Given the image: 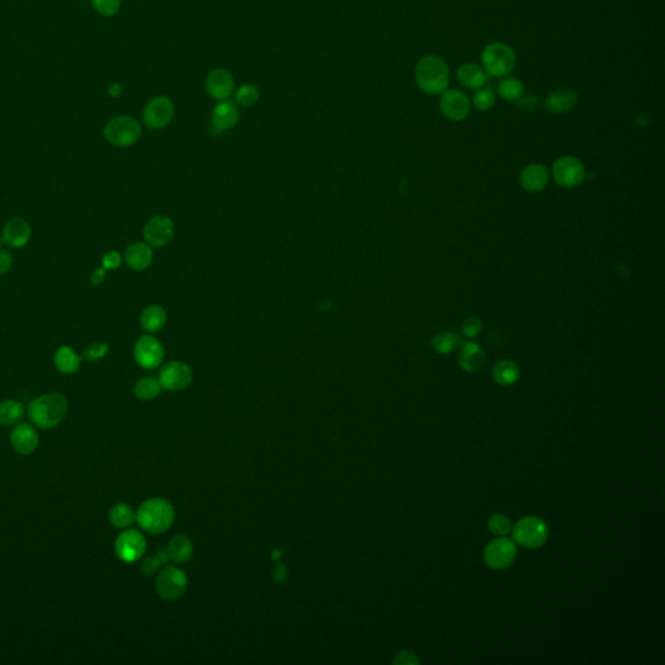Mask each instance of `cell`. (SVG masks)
I'll list each match as a JSON object with an SVG mask.
<instances>
[{"label": "cell", "instance_id": "obj_1", "mask_svg": "<svg viewBox=\"0 0 665 665\" xmlns=\"http://www.w3.org/2000/svg\"><path fill=\"white\" fill-rule=\"evenodd\" d=\"M68 399L60 393L39 395L28 407L31 423L42 431L56 428L68 413Z\"/></svg>", "mask_w": 665, "mask_h": 665}, {"label": "cell", "instance_id": "obj_2", "mask_svg": "<svg viewBox=\"0 0 665 665\" xmlns=\"http://www.w3.org/2000/svg\"><path fill=\"white\" fill-rule=\"evenodd\" d=\"M415 80L418 89L426 95L437 97L443 94L450 83V69L446 61L436 55L420 59L415 68Z\"/></svg>", "mask_w": 665, "mask_h": 665}, {"label": "cell", "instance_id": "obj_3", "mask_svg": "<svg viewBox=\"0 0 665 665\" xmlns=\"http://www.w3.org/2000/svg\"><path fill=\"white\" fill-rule=\"evenodd\" d=\"M174 508L166 499L150 498L144 500L136 512V521L150 534H161L173 525Z\"/></svg>", "mask_w": 665, "mask_h": 665}, {"label": "cell", "instance_id": "obj_4", "mask_svg": "<svg viewBox=\"0 0 665 665\" xmlns=\"http://www.w3.org/2000/svg\"><path fill=\"white\" fill-rule=\"evenodd\" d=\"M481 61L487 76L507 77L516 67V53L509 45L494 42L482 50Z\"/></svg>", "mask_w": 665, "mask_h": 665}, {"label": "cell", "instance_id": "obj_5", "mask_svg": "<svg viewBox=\"0 0 665 665\" xmlns=\"http://www.w3.org/2000/svg\"><path fill=\"white\" fill-rule=\"evenodd\" d=\"M104 138L116 147H130L142 136V128L134 117L120 114L107 122L103 130Z\"/></svg>", "mask_w": 665, "mask_h": 665}, {"label": "cell", "instance_id": "obj_6", "mask_svg": "<svg viewBox=\"0 0 665 665\" xmlns=\"http://www.w3.org/2000/svg\"><path fill=\"white\" fill-rule=\"evenodd\" d=\"M547 538V524L537 516H526L514 525V542L525 548H538L546 544Z\"/></svg>", "mask_w": 665, "mask_h": 665}, {"label": "cell", "instance_id": "obj_7", "mask_svg": "<svg viewBox=\"0 0 665 665\" xmlns=\"http://www.w3.org/2000/svg\"><path fill=\"white\" fill-rule=\"evenodd\" d=\"M142 117L144 125L148 129L160 130L166 128L173 120V102L163 95L150 99L144 106Z\"/></svg>", "mask_w": 665, "mask_h": 665}, {"label": "cell", "instance_id": "obj_8", "mask_svg": "<svg viewBox=\"0 0 665 665\" xmlns=\"http://www.w3.org/2000/svg\"><path fill=\"white\" fill-rule=\"evenodd\" d=\"M155 586L158 594L163 599L177 600L188 589V577L178 568H164L156 577Z\"/></svg>", "mask_w": 665, "mask_h": 665}, {"label": "cell", "instance_id": "obj_9", "mask_svg": "<svg viewBox=\"0 0 665 665\" xmlns=\"http://www.w3.org/2000/svg\"><path fill=\"white\" fill-rule=\"evenodd\" d=\"M147 548L146 538L136 529L124 530L116 538L114 551L119 559L124 563H134L141 559Z\"/></svg>", "mask_w": 665, "mask_h": 665}, {"label": "cell", "instance_id": "obj_10", "mask_svg": "<svg viewBox=\"0 0 665 665\" xmlns=\"http://www.w3.org/2000/svg\"><path fill=\"white\" fill-rule=\"evenodd\" d=\"M552 175L558 185L572 189L585 181L586 169L580 160L572 156H564L553 163Z\"/></svg>", "mask_w": 665, "mask_h": 665}, {"label": "cell", "instance_id": "obj_11", "mask_svg": "<svg viewBox=\"0 0 665 665\" xmlns=\"http://www.w3.org/2000/svg\"><path fill=\"white\" fill-rule=\"evenodd\" d=\"M517 555V547L512 539L499 537L494 539L485 548V563L492 569H506L512 566Z\"/></svg>", "mask_w": 665, "mask_h": 665}, {"label": "cell", "instance_id": "obj_12", "mask_svg": "<svg viewBox=\"0 0 665 665\" xmlns=\"http://www.w3.org/2000/svg\"><path fill=\"white\" fill-rule=\"evenodd\" d=\"M134 359L141 368L155 369L164 359V347L152 335H142L134 346Z\"/></svg>", "mask_w": 665, "mask_h": 665}, {"label": "cell", "instance_id": "obj_13", "mask_svg": "<svg viewBox=\"0 0 665 665\" xmlns=\"http://www.w3.org/2000/svg\"><path fill=\"white\" fill-rule=\"evenodd\" d=\"M161 387L169 391H182L193 382V371L182 362H172L161 368L159 373Z\"/></svg>", "mask_w": 665, "mask_h": 665}, {"label": "cell", "instance_id": "obj_14", "mask_svg": "<svg viewBox=\"0 0 665 665\" xmlns=\"http://www.w3.org/2000/svg\"><path fill=\"white\" fill-rule=\"evenodd\" d=\"M470 99L460 90H446L440 94L439 108L442 114L451 121H461L470 114Z\"/></svg>", "mask_w": 665, "mask_h": 665}, {"label": "cell", "instance_id": "obj_15", "mask_svg": "<svg viewBox=\"0 0 665 665\" xmlns=\"http://www.w3.org/2000/svg\"><path fill=\"white\" fill-rule=\"evenodd\" d=\"M173 235V221L166 215H156L144 225V241L151 247H164L172 241Z\"/></svg>", "mask_w": 665, "mask_h": 665}, {"label": "cell", "instance_id": "obj_16", "mask_svg": "<svg viewBox=\"0 0 665 665\" xmlns=\"http://www.w3.org/2000/svg\"><path fill=\"white\" fill-rule=\"evenodd\" d=\"M235 81L227 69H213L205 78V90L212 99L221 102L234 94Z\"/></svg>", "mask_w": 665, "mask_h": 665}, {"label": "cell", "instance_id": "obj_17", "mask_svg": "<svg viewBox=\"0 0 665 665\" xmlns=\"http://www.w3.org/2000/svg\"><path fill=\"white\" fill-rule=\"evenodd\" d=\"M239 121V109L232 100H221L213 111L211 117V133L219 136L227 130L234 128Z\"/></svg>", "mask_w": 665, "mask_h": 665}, {"label": "cell", "instance_id": "obj_18", "mask_svg": "<svg viewBox=\"0 0 665 665\" xmlns=\"http://www.w3.org/2000/svg\"><path fill=\"white\" fill-rule=\"evenodd\" d=\"M9 442L17 454H33L39 446L38 431L31 423H18L11 431Z\"/></svg>", "mask_w": 665, "mask_h": 665}, {"label": "cell", "instance_id": "obj_19", "mask_svg": "<svg viewBox=\"0 0 665 665\" xmlns=\"http://www.w3.org/2000/svg\"><path fill=\"white\" fill-rule=\"evenodd\" d=\"M456 359L461 369L469 373L482 371V368L486 365V354L484 350L472 340L461 342Z\"/></svg>", "mask_w": 665, "mask_h": 665}, {"label": "cell", "instance_id": "obj_20", "mask_svg": "<svg viewBox=\"0 0 665 665\" xmlns=\"http://www.w3.org/2000/svg\"><path fill=\"white\" fill-rule=\"evenodd\" d=\"M1 238L11 249H23L31 241V227L26 220L11 219L3 227Z\"/></svg>", "mask_w": 665, "mask_h": 665}, {"label": "cell", "instance_id": "obj_21", "mask_svg": "<svg viewBox=\"0 0 665 665\" xmlns=\"http://www.w3.org/2000/svg\"><path fill=\"white\" fill-rule=\"evenodd\" d=\"M578 103V97L575 91L559 89L552 91L544 100V108L553 114H566L575 109Z\"/></svg>", "mask_w": 665, "mask_h": 665}, {"label": "cell", "instance_id": "obj_22", "mask_svg": "<svg viewBox=\"0 0 665 665\" xmlns=\"http://www.w3.org/2000/svg\"><path fill=\"white\" fill-rule=\"evenodd\" d=\"M550 173L548 169L542 164H530L524 168L520 175V183L522 189L528 193H538L544 190L548 183Z\"/></svg>", "mask_w": 665, "mask_h": 665}, {"label": "cell", "instance_id": "obj_23", "mask_svg": "<svg viewBox=\"0 0 665 665\" xmlns=\"http://www.w3.org/2000/svg\"><path fill=\"white\" fill-rule=\"evenodd\" d=\"M458 81L467 90L477 91L485 87L487 81V75L485 69L475 63H464L458 69Z\"/></svg>", "mask_w": 665, "mask_h": 665}, {"label": "cell", "instance_id": "obj_24", "mask_svg": "<svg viewBox=\"0 0 665 665\" xmlns=\"http://www.w3.org/2000/svg\"><path fill=\"white\" fill-rule=\"evenodd\" d=\"M152 257L151 246L147 243H131L125 251L126 265L136 272L147 269L151 265Z\"/></svg>", "mask_w": 665, "mask_h": 665}, {"label": "cell", "instance_id": "obj_25", "mask_svg": "<svg viewBox=\"0 0 665 665\" xmlns=\"http://www.w3.org/2000/svg\"><path fill=\"white\" fill-rule=\"evenodd\" d=\"M166 552H168L169 559L172 561L177 564H183L191 559L193 552H194V546L188 536L177 534L169 541V544L166 546Z\"/></svg>", "mask_w": 665, "mask_h": 665}, {"label": "cell", "instance_id": "obj_26", "mask_svg": "<svg viewBox=\"0 0 665 665\" xmlns=\"http://www.w3.org/2000/svg\"><path fill=\"white\" fill-rule=\"evenodd\" d=\"M58 371L63 374H73L81 367V357L70 346H60L53 357Z\"/></svg>", "mask_w": 665, "mask_h": 665}, {"label": "cell", "instance_id": "obj_27", "mask_svg": "<svg viewBox=\"0 0 665 665\" xmlns=\"http://www.w3.org/2000/svg\"><path fill=\"white\" fill-rule=\"evenodd\" d=\"M492 377L498 385L508 387L514 385L519 381L520 368L512 360H502L495 364L492 369Z\"/></svg>", "mask_w": 665, "mask_h": 665}, {"label": "cell", "instance_id": "obj_28", "mask_svg": "<svg viewBox=\"0 0 665 665\" xmlns=\"http://www.w3.org/2000/svg\"><path fill=\"white\" fill-rule=\"evenodd\" d=\"M166 324V312L160 306H148L141 315V326L148 332H160Z\"/></svg>", "mask_w": 665, "mask_h": 665}, {"label": "cell", "instance_id": "obj_29", "mask_svg": "<svg viewBox=\"0 0 665 665\" xmlns=\"http://www.w3.org/2000/svg\"><path fill=\"white\" fill-rule=\"evenodd\" d=\"M25 415V409L21 401L16 399H7L0 401V425L1 426H15Z\"/></svg>", "mask_w": 665, "mask_h": 665}, {"label": "cell", "instance_id": "obj_30", "mask_svg": "<svg viewBox=\"0 0 665 665\" xmlns=\"http://www.w3.org/2000/svg\"><path fill=\"white\" fill-rule=\"evenodd\" d=\"M109 522L117 529H126L133 522L136 521V512L133 507L128 503H116L111 507L108 514Z\"/></svg>", "mask_w": 665, "mask_h": 665}, {"label": "cell", "instance_id": "obj_31", "mask_svg": "<svg viewBox=\"0 0 665 665\" xmlns=\"http://www.w3.org/2000/svg\"><path fill=\"white\" fill-rule=\"evenodd\" d=\"M161 389L159 378L144 377L136 381L133 393L139 401H153L159 396Z\"/></svg>", "mask_w": 665, "mask_h": 665}, {"label": "cell", "instance_id": "obj_32", "mask_svg": "<svg viewBox=\"0 0 665 665\" xmlns=\"http://www.w3.org/2000/svg\"><path fill=\"white\" fill-rule=\"evenodd\" d=\"M460 345L459 335L453 332H440L431 340V347L440 355L453 352Z\"/></svg>", "mask_w": 665, "mask_h": 665}, {"label": "cell", "instance_id": "obj_33", "mask_svg": "<svg viewBox=\"0 0 665 665\" xmlns=\"http://www.w3.org/2000/svg\"><path fill=\"white\" fill-rule=\"evenodd\" d=\"M524 91H525V87L521 81L514 77H507L499 83V97L508 102H516L524 94Z\"/></svg>", "mask_w": 665, "mask_h": 665}, {"label": "cell", "instance_id": "obj_34", "mask_svg": "<svg viewBox=\"0 0 665 665\" xmlns=\"http://www.w3.org/2000/svg\"><path fill=\"white\" fill-rule=\"evenodd\" d=\"M235 103L242 107H252L256 104L260 99V90L255 85H243L234 91Z\"/></svg>", "mask_w": 665, "mask_h": 665}, {"label": "cell", "instance_id": "obj_35", "mask_svg": "<svg viewBox=\"0 0 665 665\" xmlns=\"http://www.w3.org/2000/svg\"><path fill=\"white\" fill-rule=\"evenodd\" d=\"M487 526H489V530L492 531V534L499 536V537H504V536L512 531L511 519L503 514H492V517L489 519Z\"/></svg>", "mask_w": 665, "mask_h": 665}, {"label": "cell", "instance_id": "obj_36", "mask_svg": "<svg viewBox=\"0 0 665 665\" xmlns=\"http://www.w3.org/2000/svg\"><path fill=\"white\" fill-rule=\"evenodd\" d=\"M168 560H169L168 552H166V550H161V551L156 552L155 555L146 558V559L142 561L141 569H142V572H144V575H155L163 564L168 563Z\"/></svg>", "mask_w": 665, "mask_h": 665}, {"label": "cell", "instance_id": "obj_37", "mask_svg": "<svg viewBox=\"0 0 665 665\" xmlns=\"http://www.w3.org/2000/svg\"><path fill=\"white\" fill-rule=\"evenodd\" d=\"M495 100H497V97H495L494 91L492 89L482 87V89L476 91V94L473 97V106L476 107L477 109H480V111H487V109H490L494 107Z\"/></svg>", "mask_w": 665, "mask_h": 665}, {"label": "cell", "instance_id": "obj_38", "mask_svg": "<svg viewBox=\"0 0 665 665\" xmlns=\"http://www.w3.org/2000/svg\"><path fill=\"white\" fill-rule=\"evenodd\" d=\"M91 4L99 15L112 17L121 8V0H91Z\"/></svg>", "mask_w": 665, "mask_h": 665}, {"label": "cell", "instance_id": "obj_39", "mask_svg": "<svg viewBox=\"0 0 665 665\" xmlns=\"http://www.w3.org/2000/svg\"><path fill=\"white\" fill-rule=\"evenodd\" d=\"M108 352H109V346L106 342H94L85 348L83 359L87 362H98L103 357H106Z\"/></svg>", "mask_w": 665, "mask_h": 665}, {"label": "cell", "instance_id": "obj_40", "mask_svg": "<svg viewBox=\"0 0 665 665\" xmlns=\"http://www.w3.org/2000/svg\"><path fill=\"white\" fill-rule=\"evenodd\" d=\"M481 330H482V323L476 316L465 318L461 324V332L467 338H476Z\"/></svg>", "mask_w": 665, "mask_h": 665}, {"label": "cell", "instance_id": "obj_41", "mask_svg": "<svg viewBox=\"0 0 665 665\" xmlns=\"http://www.w3.org/2000/svg\"><path fill=\"white\" fill-rule=\"evenodd\" d=\"M122 257L117 251H109L102 257V268L106 271H114L121 266Z\"/></svg>", "mask_w": 665, "mask_h": 665}, {"label": "cell", "instance_id": "obj_42", "mask_svg": "<svg viewBox=\"0 0 665 665\" xmlns=\"http://www.w3.org/2000/svg\"><path fill=\"white\" fill-rule=\"evenodd\" d=\"M517 102V106L522 111H526V112H531L534 111L538 106H539V99L536 97V95H525L522 94L520 98L516 100Z\"/></svg>", "mask_w": 665, "mask_h": 665}, {"label": "cell", "instance_id": "obj_43", "mask_svg": "<svg viewBox=\"0 0 665 665\" xmlns=\"http://www.w3.org/2000/svg\"><path fill=\"white\" fill-rule=\"evenodd\" d=\"M393 663L398 665H418L420 660L411 651H401L394 658Z\"/></svg>", "mask_w": 665, "mask_h": 665}, {"label": "cell", "instance_id": "obj_44", "mask_svg": "<svg viewBox=\"0 0 665 665\" xmlns=\"http://www.w3.org/2000/svg\"><path fill=\"white\" fill-rule=\"evenodd\" d=\"M12 264H13V257L11 255V252L0 249V276L6 274L11 269Z\"/></svg>", "mask_w": 665, "mask_h": 665}, {"label": "cell", "instance_id": "obj_45", "mask_svg": "<svg viewBox=\"0 0 665 665\" xmlns=\"http://www.w3.org/2000/svg\"><path fill=\"white\" fill-rule=\"evenodd\" d=\"M106 280V269L104 268H99L95 272L91 274L90 282L92 285L98 286L100 285L103 281Z\"/></svg>", "mask_w": 665, "mask_h": 665}, {"label": "cell", "instance_id": "obj_46", "mask_svg": "<svg viewBox=\"0 0 665 665\" xmlns=\"http://www.w3.org/2000/svg\"><path fill=\"white\" fill-rule=\"evenodd\" d=\"M122 86L120 83H112L108 87V95L112 98H120L122 95Z\"/></svg>", "mask_w": 665, "mask_h": 665}, {"label": "cell", "instance_id": "obj_47", "mask_svg": "<svg viewBox=\"0 0 665 665\" xmlns=\"http://www.w3.org/2000/svg\"><path fill=\"white\" fill-rule=\"evenodd\" d=\"M1 244H3V238L0 237V247H1Z\"/></svg>", "mask_w": 665, "mask_h": 665}]
</instances>
